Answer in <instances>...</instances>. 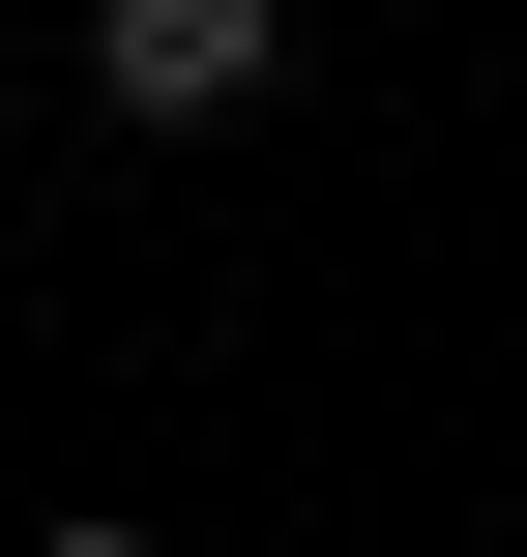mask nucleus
Here are the masks:
<instances>
[{"label": "nucleus", "instance_id": "f257e3e1", "mask_svg": "<svg viewBox=\"0 0 527 557\" xmlns=\"http://www.w3.org/2000/svg\"><path fill=\"white\" fill-rule=\"evenodd\" d=\"M264 59H293V0H88V88L117 117H235Z\"/></svg>", "mask_w": 527, "mask_h": 557}, {"label": "nucleus", "instance_id": "f03ea898", "mask_svg": "<svg viewBox=\"0 0 527 557\" xmlns=\"http://www.w3.org/2000/svg\"><path fill=\"white\" fill-rule=\"evenodd\" d=\"M59 557H147V529H59Z\"/></svg>", "mask_w": 527, "mask_h": 557}]
</instances>
